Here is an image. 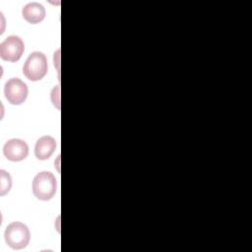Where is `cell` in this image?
Returning <instances> with one entry per match:
<instances>
[{
    "label": "cell",
    "instance_id": "1",
    "mask_svg": "<svg viewBox=\"0 0 252 252\" xmlns=\"http://www.w3.org/2000/svg\"><path fill=\"white\" fill-rule=\"evenodd\" d=\"M57 188V182L54 175L49 171H42L35 175L32 181L33 195L42 201L51 199Z\"/></svg>",
    "mask_w": 252,
    "mask_h": 252
},
{
    "label": "cell",
    "instance_id": "2",
    "mask_svg": "<svg viewBox=\"0 0 252 252\" xmlns=\"http://www.w3.org/2000/svg\"><path fill=\"white\" fill-rule=\"evenodd\" d=\"M6 243L13 249L25 248L31 239V233L28 226L21 221H13L5 229L4 233Z\"/></svg>",
    "mask_w": 252,
    "mask_h": 252
},
{
    "label": "cell",
    "instance_id": "3",
    "mask_svg": "<svg viewBox=\"0 0 252 252\" xmlns=\"http://www.w3.org/2000/svg\"><path fill=\"white\" fill-rule=\"evenodd\" d=\"M48 65L46 56L39 51L32 52L27 58L23 72L24 75L31 81H39L47 73Z\"/></svg>",
    "mask_w": 252,
    "mask_h": 252
},
{
    "label": "cell",
    "instance_id": "4",
    "mask_svg": "<svg viewBox=\"0 0 252 252\" xmlns=\"http://www.w3.org/2000/svg\"><path fill=\"white\" fill-rule=\"evenodd\" d=\"M25 51L24 41L17 35H10L0 44V56L5 61H18Z\"/></svg>",
    "mask_w": 252,
    "mask_h": 252
},
{
    "label": "cell",
    "instance_id": "5",
    "mask_svg": "<svg viewBox=\"0 0 252 252\" xmlns=\"http://www.w3.org/2000/svg\"><path fill=\"white\" fill-rule=\"evenodd\" d=\"M4 94L10 103L19 105L23 103L28 96V87L22 80L11 78L5 84Z\"/></svg>",
    "mask_w": 252,
    "mask_h": 252
},
{
    "label": "cell",
    "instance_id": "6",
    "mask_svg": "<svg viewBox=\"0 0 252 252\" xmlns=\"http://www.w3.org/2000/svg\"><path fill=\"white\" fill-rule=\"evenodd\" d=\"M4 156L12 161L25 159L29 155L28 144L21 139H12L5 143L3 147Z\"/></svg>",
    "mask_w": 252,
    "mask_h": 252
},
{
    "label": "cell",
    "instance_id": "7",
    "mask_svg": "<svg viewBox=\"0 0 252 252\" xmlns=\"http://www.w3.org/2000/svg\"><path fill=\"white\" fill-rule=\"evenodd\" d=\"M56 149V141L51 136L40 137L35 144L34 154L38 159L44 160L51 157Z\"/></svg>",
    "mask_w": 252,
    "mask_h": 252
},
{
    "label": "cell",
    "instance_id": "8",
    "mask_svg": "<svg viewBox=\"0 0 252 252\" xmlns=\"http://www.w3.org/2000/svg\"><path fill=\"white\" fill-rule=\"evenodd\" d=\"M22 14L27 22L31 24H37L44 19L45 9L41 4L37 2H32L23 8Z\"/></svg>",
    "mask_w": 252,
    "mask_h": 252
},
{
    "label": "cell",
    "instance_id": "9",
    "mask_svg": "<svg viewBox=\"0 0 252 252\" xmlns=\"http://www.w3.org/2000/svg\"><path fill=\"white\" fill-rule=\"evenodd\" d=\"M0 195L7 194L12 186V179L10 174L5 170H0Z\"/></svg>",
    "mask_w": 252,
    "mask_h": 252
}]
</instances>
